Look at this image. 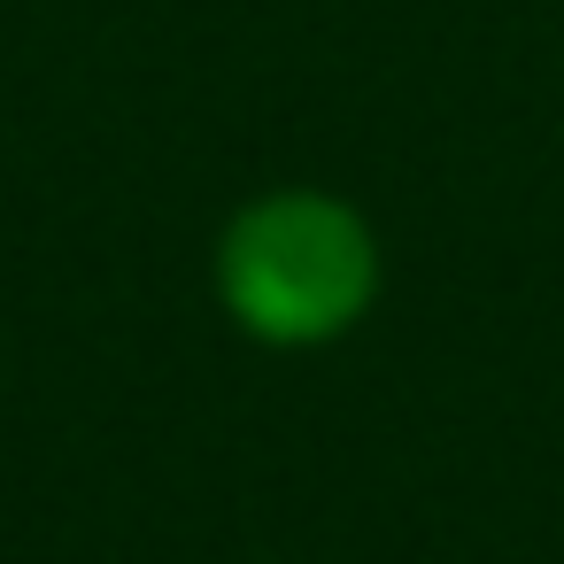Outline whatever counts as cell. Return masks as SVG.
Instances as JSON below:
<instances>
[{"mask_svg": "<svg viewBox=\"0 0 564 564\" xmlns=\"http://www.w3.org/2000/svg\"><path fill=\"white\" fill-rule=\"evenodd\" d=\"M225 294L271 340L340 333L371 294V240L340 202L279 194L248 209L225 240Z\"/></svg>", "mask_w": 564, "mask_h": 564, "instance_id": "obj_1", "label": "cell"}]
</instances>
